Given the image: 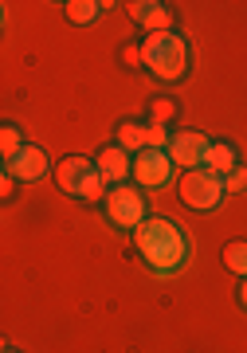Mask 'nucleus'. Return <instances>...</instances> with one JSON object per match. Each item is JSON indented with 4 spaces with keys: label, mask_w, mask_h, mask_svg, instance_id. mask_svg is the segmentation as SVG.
<instances>
[{
    "label": "nucleus",
    "mask_w": 247,
    "mask_h": 353,
    "mask_svg": "<svg viewBox=\"0 0 247 353\" xmlns=\"http://www.w3.org/2000/svg\"><path fill=\"white\" fill-rule=\"evenodd\" d=\"M134 248L153 275H177V271H185L188 255H192V243H188L185 228H177L169 216H146L134 228Z\"/></svg>",
    "instance_id": "f257e3e1"
},
{
    "label": "nucleus",
    "mask_w": 247,
    "mask_h": 353,
    "mask_svg": "<svg viewBox=\"0 0 247 353\" xmlns=\"http://www.w3.org/2000/svg\"><path fill=\"white\" fill-rule=\"evenodd\" d=\"M141 67H146L153 79L161 83H181L188 75V67H192V51H188V39L181 32H153L146 36L141 43Z\"/></svg>",
    "instance_id": "f03ea898"
},
{
    "label": "nucleus",
    "mask_w": 247,
    "mask_h": 353,
    "mask_svg": "<svg viewBox=\"0 0 247 353\" xmlns=\"http://www.w3.org/2000/svg\"><path fill=\"white\" fill-rule=\"evenodd\" d=\"M55 185L75 201H87V204L106 201V181H102L99 165L87 161L83 153H71V157L55 161Z\"/></svg>",
    "instance_id": "7ed1b4c3"
},
{
    "label": "nucleus",
    "mask_w": 247,
    "mask_h": 353,
    "mask_svg": "<svg viewBox=\"0 0 247 353\" xmlns=\"http://www.w3.org/2000/svg\"><path fill=\"white\" fill-rule=\"evenodd\" d=\"M177 196H181V204L192 208V212H212V208H220V201L228 196V192H224V176L200 165V169L181 173V181H177Z\"/></svg>",
    "instance_id": "20e7f679"
},
{
    "label": "nucleus",
    "mask_w": 247,
    "mask_h": 353,
    "mask_svg": "<svg viewBox=\"0 0 247 353\" xmlns=\"http://www.w3.org/2000/svg\"><path fill=\"white\" fill-rule=\"evenodd\" d=\"M102 208H106V220L114 228H137L146 220V196H141L137 185H114V189H106Z\"/></svg>",
    "instance_id": "39448f33"
},
{
    "label": "nucleus",
    "mask_w": 247,
    "mask_h": 353,
    "mask_svg": "<svg viewBox=\"0 0 247 353\" xmlns=\"http://www.w3.org/2000/svg\"><path fill=\"white\" fill-rule=\"evenodd\" d=\"M173 169H177V165L169 161V153H165V150H141V153H134V181H137V189H161V185H169Z\"/></svg>",
    "instance_id": "423d86ee"
},
{
    "label": "nucleus",
    "mask_w": 247,
    "mask_h": 353,
    "mask_svg": "<svg viewBox=\"0 0 247 353\" xmlns=\"http://www.w3.org/2000/svg\"><path fill=\"white\" fill-rule=\"evenodd\" d=\"M208 145L212 141L200 134V130H181V134H173V141H169V161L181 165V173H188V169H200L204 165V157H208Z\"/></svg>",
    "instance_id": "0eeeda50"
},
{
    "label": "nucleus",
    "mask_w": 247,
    "mask_h": 353,
    "mask_svg": "<svg viewBox=\"0 0 247 353\" xmlns=\"http://www.w3.org/2000/svg\"><path fill=\"white\" fill-rule=\"evenodd\" d=\"M126 12H130V20H134L137 28H146V36L173 28V12H169V4H161V0H130Z\"/></svg>",
    "instance_id": "6e6552de"
},
{
    "label": "nucleus",
    "mask_w": 247,
    "mask_h": 353,
    "mask_svg": "<svg viewBox=\"0 0 247 353\" xmlns=\"http://www.w3.org/2000/svg\"><path fill=\"white\" fill-rule=\"evenodd\" d=\"M95 165H99V173L106 185H126V176H134V153H126L118 141L114 145H102L99 157H95Z\"/></svg>",
    "instance_id": "1a4fd4ad"
},
{
    "label": "nucleus",
    "mask_w": 247,
    "mask_h": 353,
    "mask_svg": "<svg viewBox=\"0 0 247 353\" xmlns=\"http://www.w3.org/2000/svg\"><path fill=\"white\" fill-rule=\"evenodd\" d=\"M48 165H51L48 153L39 150V145H24L12 161L4 165V173H12L16 181H24V185H28V181H39V176L48 173Z\"/></svg>",
    "instance_id": "9d476101"
},
{
    "label": "nucleus",
    "mask_w": 247,
    "mask_h": 353,
    "mask_svg": "<svg viewBox=\"0 0 247 353\" xmlns=\"http://www.w3.org/2000/svg\"><path fill=\"white\" fill-rule=\"evenodd\" d=\"M235 165H239V161H235V145H232V141H212V145H208V157H204V169L228 176Z\"/></svg>",
    "instance_id": "9b49d317"
},
{
    "label": "nucleus",
    "mask_w": 247,
    "mask_h": 353,
    "mask_svg": "<svg viewBox=\"0 0 247 353\" xmlns=\"http://www.w3.org/2000/svg\"><path fill=\"white\" fill-rule=\"evenodd\" d=\"M102 8H106V4H99V0H67V4H63V12H67L71 24H95Z\"/></svg>",
    "instance_id": "f8f14e48"
},
{
    "label": "nucleus",
    "mask_w": 247,
    "mask_h": 353,
    "mask_svg": "<svg viewBox=\"0 0 247 353\" xmlns=\"http://www.w3.org/2000/svg\"><path fill=\"white\" fill-rule=\"evenodd\" d=\"M224 267L232 271V275L247 279V240H228L224 243V252H220Z\"/></svg>",
    "instance_id": "ddd939ff"
},
{
    "label": "nucleus",
    "mask_w": 247,
    "mask_h": 353,
    "mask_svg": "<svg viewBox=\"0 0 247 353\" xmlns=\"http://www.w3.org/2000/svg\"><path fill=\"white\" fill-rule=\"evenodd\" d=\"M118 145H122L126 153L146 150V122H122V126H118Z\"/></svg>",
    "instance_id": "4468645a"
},
{
    "label": "nucleus",
    "mask_w": 247,
    "mask_h": 353,
    "mask_svg": "<svg viewBox=\"0 0 247 353\" xmlns=\"http://www.w3.org/2000/svg\"><path fill=\"white\" fill-rule=\"evenodd\" d=\"M28 141H24V134H20V126H12V122H4V130H0V161L8 165L16 157V153L24 150Z\"/></svg>",
    "instance_id": "2eb2a0df"
},
{
    "label": "nucleus",
    "mask_w": 247,
    "mask_h": 353,
    "mask_svg": "<svg viewBox=\"0 0 247 353\" xmlns=\"http://www.w3.org/2000/svg\"><path fill=\"white\" fill-rule=\"evenodd\" d=\"M177 110H181V106H177L173 99H149V122H153V126H169L177 118Z\"/></svg>",
    "instance_id": "dca6fc26"
},
{
    "label": "nucleus",
    "mask_w": 247,
    "mask_h": 353,
    "mask_svg": "<svg viewBox=\"0 0 247 353\" xmlns=\"http://www.w3.org/2000/svg\"><path fill=\"white\" fill-rule=\"evenodd\" d=\"M169 141H173V134H169L165 126L146 122V150H169Z\"/></svg>",
    "instance_id": "f3484780"
},
{
    "label": "nucleus",
    "mask_w": 247,
    "mask_h": 353,
    "mask_svg": "<svg viewBox=\"0 0 247 353\" xmlns=\"http://www.w3.org/2000/svg\"><path fill=\"white\" fill-rule=\"evenodd\" d=\"M244 189H247V169L244 165H235L232 173L224 176V192H232L235 196V192H244Z\"/></svg>",
    "instance_id": "a211bd4d"
},
{
    "label": "nucleus",
    "mask_w": 247,
    "mask_h": 353,
    "mask_svg": "<svg viewBox=\"0 0 247 353\" xmlns=\"http://www.w3.org/2000/svg\"><path fill=\"white\" fill-rule=\"evenodd\" d=\"M122 59H126L130 67H141V48H126V51H122Z\"/></svg>",
    "instance_id": "6ab92c4d"
},
{
    "label": "nucleus",
    "mask_w": 247,
    "mask_h": 353,
    "mask_svg": "<svg viewBox=\"0 0 247 353\" xmlns=\"http://www.w3.org/2000/svg\"><path fill=\"white\" fill-rule=\"evenodd\" d=\"M0 192H4V196H12V192H16V176H12V173H4V181H0Z\"/></svg>",
    "instance_id": "aec40b11"
},
{
    "label": "nucleus",
    "mask_w": 247,
    "mask_h": 353,
    "mask_svg": "<svg viewBox=\"0 0 247 353\" xmlns=\"http://www.w3.org/2000/svg\"><path fill=\"white\" fill-rule=\"evenodd\" d=\"M235 303L247 310V279H239V287H235Z\"/></svg>",
    "instance_id": "412c9836"
},
{
    "label": "nucleus",
    "mask_w": 247,
    "mask_h": 353,
    "mask_svg": "<svg viewBox=\"0 0 247 353\" xmlns=\"http://www.w3.org/2000/svg\"><path fill=\"white\" fill-rule=\"evenodd\" d=\"M4 353H20V350H12V345H8V350H4Z\"/></svg>",
    "instance_id": "4be33fe9"
}]
</instances>
